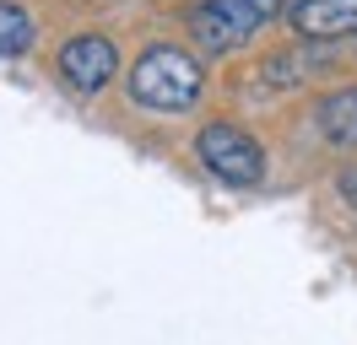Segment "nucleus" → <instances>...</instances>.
I'll use <instances>...</instances> for the list:
<instances>
[{"mask_svg":"<svg viewBox=\"0 0 357 345\" xmlns=\"http://www.w3.org/2000/svg\"><path fill=\"white\" fill-rule=\"evenodd\" d=\"M125 92H130V103L152 108V113H190V108L201 103V92H206V70H201V60H195L190 49H178V43H152V49L130 65Z\"/></svg>","mask_w":357,"mask_h":345,"instance_id":"1","label":"nucleus"},{"mask_svg":"<svg viewBox=\"0 0 357 345\" xmlns=\"http://www.w3.org/2000/svg\"><path fill=\"white\" fill-rule=\"evenodd\" d=\"M195 157H201V168L227 184V189H255L260 178H266V151L260 141L238 129L233 119H211V125L195 129Z\"/></svg>","mask_w":357,"mask_h":345,"instance_id":"2","label":"nucleus"},{"mask_svg":"<svg viewBox=\"0 0 357 345\" xmlns=\"http://www.w3.org/2000/svg\"><path fill=\"white\" fill-rule=\"evenodd\" d=\"M276 17H282V0H201L190 11V38L206 54H233Z\"/></svg>","mask_w":357,"mask_h":345,"instance_id":"3","label":"nucleus"},{"mask_svg":"<svg viewBox=\"0 0 357 345\" xmlns=\"http://www.w3.org/2000/svg\"><path fill=\"white\" fill-rule=\"evenodd\" d=\"M54 65H60V81H66L70 92L92 97V92H103V86L114 81V70H119V49H114L103 33H76V38L60 43Z\"/></svg>","mask_w":357,"mask_h":345,"instance_id":"4","label":"nucleus"},{"mask_svg":"<svg viewBox=\"0 0 357 345\" xmlns=\"http://www.w3.org/2000/svg\"><path fill=\"white\" fill-rule=\"evenodd\" d=\"M287 22L303 38H352L357 33V0H292Z\"/></svg>","mask_w":357,"mask_h":345,"instance_id":"5","label":"nucleus"},{"mask_svg":"<svg viewBox=\"0 0 357 345\" xmlns=\"http://www.w3.org/2000/svg\"><path fill=\"white\" fill-rule=\"evenodd\" d=\"M314 125H319V135H325V141L357 151V86H341V92H331V97H319Z\"/></svg>","mask_w":357,"mask_h":345,"instance_id":"6","label":"nucleus"},{"mask_svg":"<svg viewBox=\"0 0 357 345\" xmlns=\"http://www.w3.org/2000/svg\"><path fill=\"white\" fill-rule=\"evenodd\" d=\"M331 65V49H319V38L298 43L292 54H282V60H271L266 70H260V81H276V86H298L303 76H314V70H325Z\"/></svg>","mask_w":357,"mask_h":345,"instance_id":"7","label":"nucleus"},{"mask_svg":"<svg viewBox=\"0 0 357 345\" xmlns=\"http://www.w3.org/2000/svg\"><path fill=\"white\" fill-rule=\"evenodd\" d=\"M33 49V17L17 0H0V60H17Z\"/></svg>","mask_w":357,"mask_h":345,"instance_id":"8","label":"nucleus"},{"mask_svg":"<svg viewBox=\"0 0 357 345\" xmlns=\"http://www.w3.org/2000/svg\"><path fill=\"white\" fill-rule=\"evenodd\" d=\"M335 194H341V200L352 205V216H357V168H341V172H335Z\"/></svg>","mask_w":357,"mask_h":345,"instance_id":"9","label":"nucleus"}]
</instances>
